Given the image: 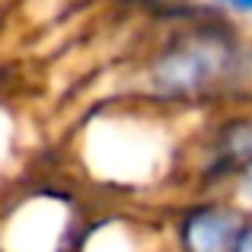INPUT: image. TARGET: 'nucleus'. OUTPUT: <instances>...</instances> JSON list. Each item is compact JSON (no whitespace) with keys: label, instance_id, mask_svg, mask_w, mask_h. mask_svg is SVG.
Returning <instances> with one entry per match:
<instances>
[{"label":"nucleus","instance_id":"obj_1","mask_svg":"<svg viewBox=\"0 0 252 252\" xmlns=\"http://www.w3.org/2000/svg\"><path fill=\"white\" fill-rule=\"evenodd\" d=\"M77 185L115 198H141L166 189L189 166L176 137V118L141 99L93 109L70 144Z\"/></svg>","mask_w":252,"mask_h":252},{"label":"nucleus","instance_id":"obj_2","mask_svg":"<svg viewBox=\"0 0 252 252\" xmlns=\"http://www.w3.org/2000/svg\"><path fill=\"white\" fill-rule=\"evenodd\" d=\"M252 93V35L223 16L169 29L137 70L134 99L163 112L227 105Z\"/></svg>","mask_w":252,"mask_h":252},{"label":"nucleus","instance_id":"obj_3","mask_svg":"<svg viewBox=\"0 0 252 252\" xmlns=\"http://www.w3.org/2000/svg\"><path fill=\"white\" fill-rule=\"evenodd\" d=\"M90 214L77 182L23 179L0 195V252H74Z\"/></svg>","mask_w":252,"mask_h":252},{"label":"nucleus","instance_id":"obj_4","mask_svg":"<svg viewBox=\"0 0 252 252\" xmlns=\"http://www.w3.org/2000/svg\"><path fill=\"white\" fill-rule=\"evenodd\" d=\"M252 163V93L243 99L220 105L211 125L204 128V137L198 144V157H189L191 189L223 195L233 172Z\"/></svg>","mask_w":252,"mask_h":252},{"label":"nucleus","instance_id":"obj_5","mask_svg":"<svg viewBox=\"0 0 252 252\" xmlns=\"http://www.w3.org/2000/svg\"><path fill=\"white\" fill-rule=\"evenodd\" d=\"M246 214L227 195L189 191L160 220L166 252H233Z\"/></svg>","mask_w":252,"mask_h":252},{"label":"nucleus","instance_id":"obj_6","mask_svg":"<svg viewBox=\"0 0 252 252\" xmlns=\"http://www.w3.org/2000/svg\"><path fill=\"white\" fill-rule=\"evenodd\" d=\"M74 252H166L160 220H144L122 208L93 211Z\"/></svg>","mask_w":252,"mask_h":252},{"label":"nucleus","instance_id":"obj_7","mask_svg":"<svg viewBox=\"0 0 252 252\" xmlns=\"http://www.w3.org/2000/svg\"><path fill=\"white\" fill-rule=\"evenodd\" d=\"M23 118L10 99L0 96V195L23 182Z\"/></svg>","mask_w":252,"mask_h":252},{"label":"nucleus","instance_id":"obj_8","mask_svg":"<svg viewBox=\"0 0 252 252\" xmlns=\"http://www.w3.org/2000/svg\"><path fill=\"white\" fill-rule=\"evenodd\" d=\"M223 195H227L246 217H252V163L243 166L240 172H233V179L227 182V191H223Z\"/></svg>","mask_w":252,"mask_h":252},{"label":"nucleus","instance_id":"obj_9","mask_svg":"<svg viewBox=\"0 0 252 252\" xmlns=\"http://www.w3.org/2000/svg\"><path fill=\"white\" fill-rule=\"evenodd\" d=\"M211 10L223 19H252V0H208Z\"/></svg>","mask_w":252,"mask_h":252},{"label":"nucleus","instance_id":"obj_10","mask_svg":"<svg viewBox=\"0 0 252 252\" xmlns=\"http://www.w3.org/2000/svg\"><path fill=\"white\" fill-rule=\"evenodd\" d=\"M233 252H252V217H246V223H243L240 236H236Z\"/></svg>","mask_w":252,"mask_h":252}]
</instances>
